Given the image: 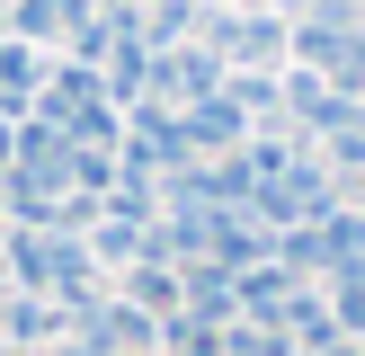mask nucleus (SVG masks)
<instances>
[{
  "mask_svg": "<svg viewBox=\"0 0 365 356\" xmlns=\"http://www.w3.org/2000/svg\"><path fill=\"white\" fill-rule=\"evenodd\" d=\"M160 347H170V356H223V330L178 312V320H160Z\"/></svg>",
  "mask_w": 365,
  "mask_h": 356,
  "instance_id": "4",
  "label": "nucleus"
},
{
  "mask_svg": "<svg viewBox=\"0 0 365 356\" xmlns=\"http://www.w3.org/2000/svg\"><path fill=\"white\" fill-rule=\"evenodd\" d=\"M9 152H18V125L0 116V178H9Z\"/></svg>",
  "mask_w": 365,
  "mask_h": 356,
  "instance_id": "5",
  "label": "nucleus"
},
{
  "mask_svg": "<svg viewBox=\"0 0 365 356\" xmlns=\"http://www.w3.org/2000/svg\"><path fill=\"white\" fill-rule=\"evenodd\" d=\"M214 89H223V63H214L205 45H170V53H152V80H143V107L178 116V107L214 98Z\"/></svg>",
  "mask_w": 365,
  "mask_h": 356,
  "instance_id": "1",
  "label": "nucleus"
},
{
  "mask_svg": "<svg viewBox=\"0 0 365 356\" xmlns=\"http://www.w3.org/2000/svg\"><path fill=\"white\" fill-rule=\"evenodd\" d=\"M45 63L53 53H36V45H18V36H0V116H36V89H45Z\"/></svg>",
  "mask_w": 365,
  "mask_h": 356,
  "instance_id": "2",
  "label": "nucleus"
},
{
  "mask_svg": "<svg viewBox=\"0 0 365 356\" xmlns=\"http://www.w3.org/2000/svg\"><path fill=\"white\" fill-rule=\"evenodd\" d=\"M125 303H134V312H152V320H178L187 285H178L170 258H134V267H125Z\"/></svg>",
  "mask_w": 365,
  "mask_h": 356,
  "instance_id": "3",
  "label": "nucleus"
}]
</instances>
